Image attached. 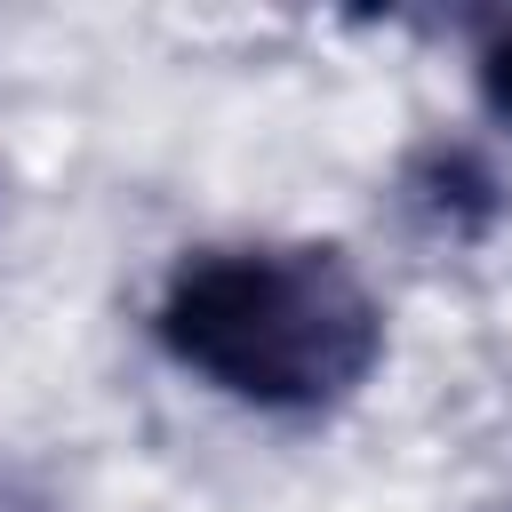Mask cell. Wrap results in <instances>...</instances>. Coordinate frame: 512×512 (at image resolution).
<instances>
[{
  "label": "cell",
  "mask_w": 512,
  "mask_h": 512,
  "mask_svg": "<svg viewBox=\"0 0 512 512\" xmlns=\"http://www.w3.org/2000/svg\"><path fill=\"white\" fill-rule=\"evenodd\" d=\"M472 80H480V104H488V120H504V128H512V24H504V32H488V48H480Z\"/></svg>",
  "instance_id": "cell-3"
},
{
  "label": "cell",
  "mask_w": 512,
  "mask_h": 512,
  "mask_svg": "<svg viewBox=\"0 0 512 512\" xmlns=\"http://www.w3.org/2000/svg\"><path fill=\"white\" fill-rule=\"evenodd\" d=\"M496 512H512V504H496Z\"/></svg>",
  "instance_id": "cell-4"
},
{
  "label": "cell",
  "mask_w": 512,
  "mask_h": 512,
  "mask_svg": "<svg viewBox=\"0 0 512 512\" xmlns=\"http://www.w3.org/2000/svg\"><path fill=\"white\" fill-rule=\"evenodd\" d=\"M160 352L208 392L264 416H320L384 360V304L328 240L200 248L152 304Z\"/></svg>",
  "instance_id": "cell-1"
},
{
  "label": "cell",
  "mask_w": 512,
  "mask_h": 512,
  "mask_svg": "<svg viewBox=\"0 0 512 512\" xmlns=\"http://www.w3.org/2000/svg\"><path fill=\"white\" fill-rule=\"evenodd\" d=\"M400 208L424 224V232H440V240H480L496 216H504V184H496V168L472 152V144H424V152H408V168H400Z\"/></svg>",
  "instance_id": "cell-2"
}]
</instances>
